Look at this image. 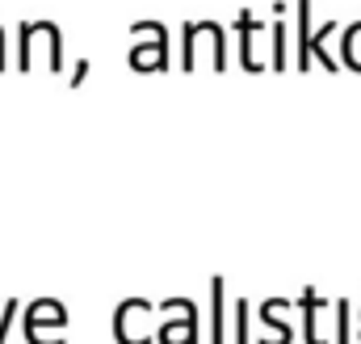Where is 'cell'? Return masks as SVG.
<instances>
[{
    "mask_svg": "<svg viewBox=\"0 0 361 344\" xmlns=\"http://www.w3.org/2000/svg\"><path fill=\"white\" fill-rule=\"evenodd\" d=\"M21 324H42V328H68V307L59 298H34L21 307Z\"/></svg>",
    "mask_w": 361,
    "mask_h": 344,
    "instance_id": "3957f363",
    "label": "cell"
},
{
    "mask_svg": "<svg viewBox=\"0 0 361 344\" xmlns=\"http://www.w3.org/2000/svg\"><path fill=\"white\" fill-rule=\"evenodd\" d=\"M25 344H68V328H42V324H25Z\"/></svg>",
    "mask_w": 361,
    "mask_h": 344,
    "instance_id": "277c9868",
    "label": "cell"
},
{
    "mask_svg": "<svg viewBox=\"0 0 361 344\" xmlns=\"http://www.w3.org/2000/svg\"><path fill=\"white\" fill-rule=\"evenodd\" d=\"M210 344H223V281H214V332Z\"/></svg>",
    "mask_w": 361,
    "mask_h": 344,
    "instance_id": "5b68a950",
    "label": "cell"
},
{
    "mask_svg": "<svg viewBox=\"0 0 361 344\" xmlns=\"http://www.w3.org/2000/svg\"><path fill=\"white\" fill-rule=\"evenodd\" d=\"M156 344H197V307L189 298H164L160 307Z\"/></svg>",
    "mask_w": 361,
    "mask_h": 344,
    "instance_id": "7a4b0ae2",
    "label": "cell"
},
{
    "mask_svg": "<svg viewBox=\"0 0 361 344\" xmlns=\"http://www.w3.org/2000/svg\"><path fill=\"white\" fill-rule=\"evenodd\" d=\"M156 307L147 298H126L114 307V340L118 344H156Z\"/></svg>",
    "mask_w": 361,
    "mask_h": 344,
    "instance_id": "6da1fadb",
    "label": "cell"
}]
</instances>
